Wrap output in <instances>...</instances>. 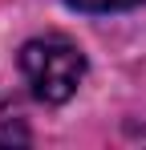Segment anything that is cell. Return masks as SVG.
I'll list each match as a JSON object with an SVG mask.
<instances>
[{
  "mask_svg": "<svg viewBox=\"0 0 146 150\" xmlns=\"http://www.w3.org/2000/svg\"><path fill=\"white\" fill-rule=\"evenodd\" d=\"M21 73L41 101L61 105L77 93V85L85 77V57L65 37H37L21 49Z\"/></svg>",
  "mask_w": 146,
  "mask_h": 150,
  "instance_id": "cell-1",
  "label": "cell"
},
{
  "mask_svg": "<svg viewBox=\"0 0 146 150\" xmlns=\"http://www.w3.org/2000/svg\"><path fill=\"white\" fill-rule=\"evenodd\" d=\"M81 12H118V8H134L138 0H69Z\"/></svg>",
  "mask_w": 146,
  "mask_h": 150,
  "instance_id": "cell-2",
  "label": "cell"
}]
</instances>
